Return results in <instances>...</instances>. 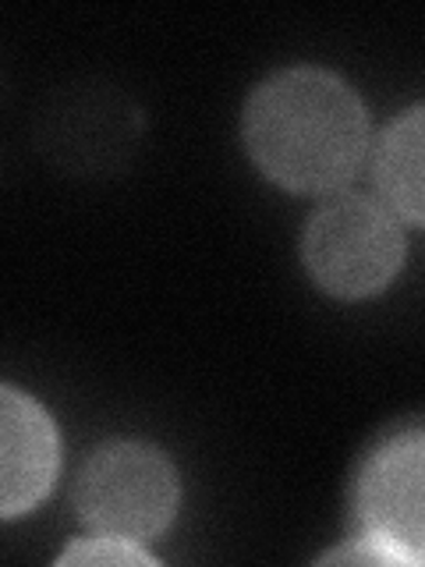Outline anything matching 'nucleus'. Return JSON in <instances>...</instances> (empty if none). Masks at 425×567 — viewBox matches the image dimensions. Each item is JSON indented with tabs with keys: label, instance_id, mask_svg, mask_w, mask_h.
<instances>
[{
	"label": "nucleus",
	"instance_id": "obj_1",
	"mask_svg": "<svg viewBox=\"0 0 425 567\" xmlns=\"http://www.w3.org/2000/svg\"><path fill=\"white\" fill-rule=\"evenodd\" d=\"M245 142L283 188L323 192L359 171L369 121L341 79L298 68L259 85L245 114Z\"/></svg>",
	"mask_w": 425,
	"mask_h": 567
},
{
	"label": "nucleus",
	"instance_id": "obj_2",
	"mask_svg": "<svg viewBox=\"0 0 425 567\" xmlns=\"http://www.w3.org/2000/svg\"><path fill=\"white\" fill-rule=\"evenodd\" d=\"M401 230L376 203L341 199L319 209L305 235V262L326 291L362 298L390 284L401 266Z\"/></svg>",
	"mask_w": 425,
	"mask_h": 567
},
{
	"label": "nucleus",
	"instance_id": "obj_3",
	"mask_svg": "<svg viewBox=\"0 0 425 567\" xmlns=\"http://www.w3.org/2000/svg\"><path fill=\"white\" fill-rule=\"evenodd\" d=\"M79 504L89 525L106 536L146 539L170 522L177 478L164 457L138 443L103 447L79 478Z\"/></svg>",
	"mask_w": 425,
	"mask_h": 567
},
{
	"label": "nucleus",
	"instance_id": "obj_4",
	"mask_svg": "<svg viewBox=\"0 0 425 567\" xmlns=\"http://www.w3.org/2000/svg\"><path fill=\"white\" fill-rule=\"evenodd\" d=\"M359 511L365 539L394 564H425V433H401L372 454L362 475Z\"/></svg>",
	"mask_w": 425,
	"mask_h": 567
},
{
	"label": "nucleus",
	"instance_id": "obj_5",
	"mask_svg": "<svg viewBox=\"0 0 425 567\" xmlns=\"http://www.w3.org/2000/svg\"><path fill=\"white\" fill-rule=\"evenodd\" d=\"M4 472H0V507L8 518L35 507L58 472V433L29 398L4 390Z\"/></svg>",
	"mask_w": 425,
	"mask_h": 567
},
{
	"label": "nucleus",
	"instance_id": "obj_6",
	"mask_svg": "<svg viewBox=\"0 0 425 567\" xmlns=\"http://www.w3.org/2000/svg\"><path fill=\"white\" fill-rule=\"evenodd\" d=\"M380 185L397 213L425 224V106L404 114L380 146Z\"/></svg>",
	"mask_w": 425,
	"mask_h": 567
},
{
	"label": "nucleus",
	"instance_id": "obj_7",
	"mask_svg": "<svg viewBox=\"0 0 425 567\" xmlns=\"http://www.w3.org/2000/svg\"><path fill=\"white\" fill-rule=\"evenodd\" d=\"M61 564H153V557L142 546H135V539L124 536H103L100 539H85L75 543L61 557Z\"/></svg>",
	"mask_w": 425,
	"mask_h": 567
}]
</instances>
